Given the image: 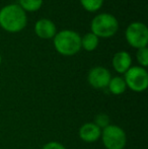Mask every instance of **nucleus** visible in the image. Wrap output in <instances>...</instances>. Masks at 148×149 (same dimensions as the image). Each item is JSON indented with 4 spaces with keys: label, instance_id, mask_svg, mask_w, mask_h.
Wrapping results in <instances>:
<instances>
[{
    "label": "nucleus",
    "instance_id": "obj_9",
    "mask_svg": "<svg viewBox=\"0 0 148 149\" xmlns=\"http://www.w3.org/2000/svg\"><path fill=\"white\" fill-rule=\"evenodd\" d=\"M79 138L86 143H94L101 138V129L94 123H85L79 128Z\"/></svg>",
    "mask_w": 148,
    "mask_h": 149
},
{
    "label": "nucleus",
    "instance_id": "obj_10",
    "mask_svg": "<svg viewBox=\"0 0 148 149\" xmlns=\"http://www.w3.org/2000/svg\"><path fill=\"white\" fill-rule=\"evenodd\" d=\"M113 68L120 74H125L132 66V57L126 51L117 52L112 60Z\"/></svg>",
    "mask_w": 148,
    "mask_h": 149
},
{
    "label": "nucleus",
    "instance_id": "obj_1",
    "mask_svg": "<svg viewBox=\"0 0 148 149\" xmlns=\"http://www.w3.org/2000/svg\"><path fill=\"white\" fill-rule=\"evenodd\" d=\"M26 12L18 4H7L0 9V26L7 33H19L26 26Z\"/></svg>",
    "mask_w": 148,
    "mask_h": 149
},
{
    "label": "nucleus",
    "instance_id": "obj_8",
    "mask_svg": "<svg viewBox=\"0 0 148 149\" xmlns=\"http://www.w3.org/2000/svg\"><path fill=\"white\" fill-rule=\"evenodd\" d=\"M35 33L40 39L50 40L53 39L57 33V28L51 19L41 18L35 24Z\"/></svg>",
    "mask_w": 148,
    "mask_h": 149
},
{
    "label": "nucleus",
    "instance_id": "obj_18",
    "mask_svg": "<svg viewBox=\"0 0 148 149\" xmlns=\"http://www.w3.org/2000/svg\"><path fill=\"white\" fill-rule=\"evenodd\" d=\"M1 63H2V57H1V55H0V65H1Z\"/></svg>",
    "mask_w": 148,
    "mask_h": 149
},
{
    "label": "nucleus",
    "instance_id": "obj_16",
    "mask_svg": "<svg viewBox=\"0 0 148 149\" xmlns=\"http://www.w3.org/2000/svg\"><path fill=\"white\" fill-rule=\"evenodd\" d=\"M93 123H94L99 128L104 129V128H106L107 126L110 125V119L106 114H99L95 116L94 122H93Z\"/></svg>",
    "mask_w": 148,
    "mask_h": 149
},
{
    "label": "nucleus",
    "instance_id": "obj_2",
    "mask_svg": "<svg viewBox=\"0 0 148 149\" xmlns=\"http://www.w3.org/2000/svg\"><path fill=\"white\" fill-rule=\"evenodd\" d=\"M55 50L62 56H74L81 50V36L72 30L57 31L53 38Z\"/></svg>",
    "mask_w": 148,
    "mask_h": 149
},
{
    "label": "nucleus",
    "instance_id": "obj_4",
    "mask_svg": "<svg viewBox=\"0 0 148 149\" xmlns=\"http://www.w3.org/2000/svg\"><path fill=\"white\" fill-rule=\"evenodd\" d=\"M125 38L128 44L135 49H142L147 47L148 44V29L143 22H131L125 31Z\"/></svg>",
    "mask_w": 148,
    "mask_h": 149
},
{
    "label": "nucleus",
    "instance_id": "obj_13",
    "mask_svg": "<svg viewBox=\"0 0 148 149\" xmlns=\"http://www.w3.org/2000/svg\"><path fill=\"white\" fill-rule=\"evenodd\" d=\"M18 5L26 12H34L41 9L43 6V0H19Z\"/></svg>",
    "mask_w": 148,
    "mask_h": 149
},
{
    "label": "nucleus",
    "instance_id": "obj_14",
    "mask_svg": "<svg viewBox=\"0 0 148 149\" xmlns=\"http://www.w3.org/2000/svg\"><path fill=\"white\" fill-rule=\"evenodd\" d=\"M80 4L86 11L95 12L101 8L104 0H79Z\"/></svg>",
    "mask_w": 148,
    "mask_h": 149
},
{
    "label": "nucleus",
    "instance_id": "obj_11",
    "mask_svg": "<svg viewBox=\"0 0 148 149\" xmlns=\"http://www.w3.org/2000/svg\"><path fill=\"white\" fill-rule=\"evenodd\" d=\"M99 38L97 37L91 31L85 33L81 37V49H84L87 52H92L99 47Z\"/></svg>",
    "mask_w": 148,
    "mask_h": 149
},
{
    "label": "nucleus",
    "instance_id": "obj_15",
    "mask_svg": "<svg viewBox=\"0 0 148 149\" xmlns=\"http://www.w3.org/2000/svg\"><path fill=\"white\" fill-rule=\"evenodd\" d=\"M136 58H137L138 63L140 64V66L143 67V68H146V67L148 66V50H147V47L137 50Z\"/></svg>",
    "mask_w": 148,
    "mask_h": 149
},
{
    "label": "nucleus",
    "instance_id": "obj_6",
    "mask_svg": "<svg viewBox=\"0 0 148 149\" xmlns=\"http://www.w3.org/2000/svg\"><path fill=\"white\" fill-rule=\"evenodd\" d=\"M124 80L127 87L135 92H142L148 87V72L141 66H131L125 73Z\"/></svg>",
    "mask_w": 148,
    "mask_h": 149
},
{
    "label": "nucleus",
    "instance_id": "obj_5",
    "mask_svg": "<svg viewBox=\"0 0 148 149\" xmlns=\"http://www.w3.org/2000/svg\"><path fill=\"white\" fill-rule=\"evenodd\" d=\"M101 138L107 149H124L127 143V136L121 127L109 125L101 130Z\"/></svg>",
    "mask_w": 148,
    "mask_h": 149
},
{
    "label": "nucleus",
    "instance_id": "obj_12",
    "mask_svg": "<svg viewBox=\"0 0 148 149\" xmlns=\"http://www.w3.org/2000/svg\"><path fill=\"white\" fill-rule=\"evenodd\" d=\"M108 88H109L110 92L112 94H114V95H120V94H123L126 91L127 85L125 83V80L123 77L116 76L111 78L109 85H108Z\"/></svg>",
    "mask_w": 148,
    "mask_h": 149
},
{
    "label": "nucleus",
    "instance_id": "obj_3",
    "mask_svg": "<svg viewBox=\"0 0 148 149\" xmlns=\"http://www.w3.org/2000/svg\"><path fill=\"white\" fill-rule=\"evenodd\" d=\"M90 30L99 38H111L119 31V22L111 13H99L91 20Z\"/></svg>",
    "mask_w": 148,
    "mask_h": 149
},
{
    "label": "nucleus",
    "instance_id": "obj_7",
    "mask_svg": "<svg viewBox=\"0 0 148 149\" xmlns=\"http://www.w3.org/2000/svg\"><path fill=\"white\" fill-rule=\"evenodd\" d=\"M112 78L111 72L103 66H97L90 69L87 75L88 83L97 89H103L108 87L109 82Z\"/></svg>",
    "mask_w": 148,
    "mask_h": 149
},
{
    "label": "nucleus",
    "instance_id": "obj_17",
    "mask_svg": "<svg viewBox=\"0 0 148 149\" xmlns=\"http://www.w3.org/2000/svg\"><path fill=\"white\" fill-rule=\"evenodd\" d=\"M43 149H66V148L63 144L59 143V142L51 141V142L46 143L45 145L43 146Z\"/></svg>",
    "mask_w": 148,
    "mask_h": 149
}]
</instances>
